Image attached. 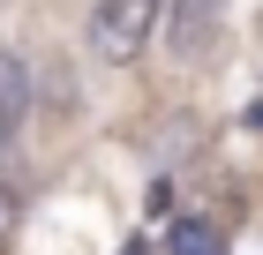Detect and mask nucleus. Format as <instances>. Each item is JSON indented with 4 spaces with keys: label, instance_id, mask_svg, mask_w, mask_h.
I'll list each match as a JSON object with an SVG mask.
<instances>
[{
    "label": "nucleus",
    "instance_id": "nucleus-1",
    "mask_svg": "<svg viewBox=\"0 0 263 255\" xmlns=\"http://www.w3.org/2000/svg\"><path fill=\"white\" fill-rule=\"evenodd\" d=\"M165 23V0H98L90 15V53L105 68H128V60L151 45V30Z\"/></svg>",
    "mask_w": 263,
    "mask_h": 255
},
{
    "label": "nucleus",
    "instance_id": "nucleus-2",
    "mask_svg": "<svg viewBox=\"0 0 263 255\" xmlns=\"http://www.w3.org/2000/svg\"><path fill=\"white\" fill-rule=\"evenodd\" d=\"M226 30V0H165V53L173 60H211V45H218Z\"/></svg>",
    "mask_w": 263,
    "mask_h": 255
},
{
    "label": "nucleus",
    "instance_id": "nucleus-3",
    "mask_svg": "<svg viewBox=\"0 0 263 255\" xmlns=\"http://www.w3.org/2000/svg\"><path fill=\"white\" fill-rule=\"evenodd\" d=\"M23 120H30V75H23V60L0 45V158L23 135Z\"/></svg>",
    "mask_w": 263,
    "mask_h": 255
},
{
    "label": "nucleus",
    "instance_id": "nucleus-4",
    "mask_svg": "<svg viewBox=\"0 0 263 255\" xmlns=\"http://www.w3.org/2000/svg\"><path fill=\"white\" fill-rule=\"evenodd\" d=\"M165 240H173V255H226V248H218V233H211L203 218H181Z\"/></svg>",
    "mask_w": 263,
    "mask_h": 255
},
{
    "label": "nucleus",
    "instance_id": "nucleus-5",
    "mask_svg": "<svg viewBox=\"0 0 263 255\" xmlns=\"http://www.w3.org/2000/svg\"><path fill=\"white\" fill-rule=\"evenodd\" d=\"M15 233H23V188H15V180H0V255L15 248Z\"/></svg>",
    "mask_w": 263,
    "mask_h": 255
},
{
    "label": "nucleus",
    "instance_id": "nucleus-6",
    "mask_svg": "<svg viewBox=\"0 0 263 255\" xmlns=\"http://www.w3.org/2000/svg\"><path fill=\"white\" fill-rule=\"evenodd\" d=\"M248 128H256V135H263V90H256V105H248Z\"/></svg>",
    "mask_w": 263,
    "mask_h": 255
}]
</instances>
